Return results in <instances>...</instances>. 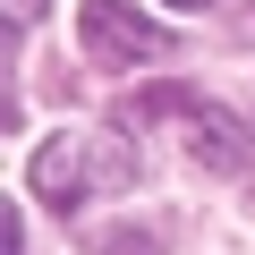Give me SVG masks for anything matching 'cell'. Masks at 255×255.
Wrapping results in <instances>:
<instances>
[{"label": "cell", "instance_id": "8992f818", "mask_svg": "<svg viewBox=\"0 0 255 255\" xmlns=\"http://www.w3.org/2000/svg\"><path fill=\"white\" fill-rule=\"evenodd\" d=\"M9 17H17V26H34V17H43V0H9Z\"/></svg>", "mask_w": 255, "mask_h": 255}, {"label": "cell", "instance_id": "6da1fadb", "mask_svg": "<svg viewBox=\"0 0 255 255\" xmlns=\"http://www.w3.org/2000/svg\"><path fill=\"white\" fill-rule=\"evenodd\" d=\"M26 187H34V204L85 213L94 196L136 187V153H128V145H111V136H94V128H60V136H43V145H34Z\"/></svg>", "mask_w": 255, "mask_h": 255}, {"label": "cell", "instance_id": "3957f363", "mask_svg": "<svg viewBox=\"0 0 255 255\" xmlns=\"http://www.w3.org/2000/svg\"><path fill=\"white\" fill-rule=\"evenodd\" d=\"M77 34L102 68H145L162 60V26H145V9H119V0H77Z\"/></svg>", "mask_w": 255, "mask_h": 255}, {"label": "cell", "instance_id": "52a82bcc", "mask_svg": "<svg viewBox=\"0 0 255 255\" xmlns=\"http://www.w3.org/2000/svg\"><path fill=\"white\" fill-rule=\"evenodd\" d=\"M162 9H213V0H162Z\"/></svg>", "mask_w": 255, "mask_h": 255}, {"label": "cell", "instance_id": "277c9868", "mask_svg": "<svg viewBox=\"0 0 255 255\" xmlns=\"http://www.w3.org/2000/svg\"><path fill=\"white\" fill-rule=\"evenodd\" d=\"M102 255H162V238H153V230H119Z\"/></svg>", "mask_w": 255, "mask_h": 255}, {"label": "cell", "instance_id": "7a4b0ae2", "mask_svg": "<svg viewBox=\"0 0 255 255\" xmlns=\"http://www.w3.org/2000/svg\"><path fill=\"white\" fill-rule=\"evenodd\" d=\"M128 119H145V128H179L187 153H196V162H213V170H247V162H255L247 128H238L221 102L187 94V85H153V94H136V102H128Z\"/></svg>", "mask_w": 255, "mask_h": 255}, {"label": "cell", "instance_id": "5b68a950", "mask_svg": "<svg viewBox=\"0 0 255 255\" xmlns=\"http://www.w3.org/2000/svg\"><path fill=\"white\" fill-rule=\"evenodd\" d=\"M0 255H26V221L17 213H0Z\"/></svg>", "mask_w": 255, "mask_h": 255}]
</instances>
